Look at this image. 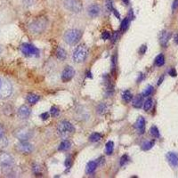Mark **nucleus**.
I'll return each mask as SVG.
<instances>
[{"label": "nucleus", "instance_id": "nucleus-37", "mask_svg": "<svg viewBox=\"0 0 178 178\" xmlns=\"http://www.w3.org/2000/svg\"><path fill=\"white\" fill-rule=\"evenodd\" d=\"M106 7H107V9L110 11V12H112V10H113V5H112V1L111 0H106Z\"/></svg>", "mask_w": 178, "mask_h": 178}, {"label": "nucleus", "instance_id": "nucleus-32", "mask_svg": "<svg viewBox=\"0 0 178 178\" xmlns=\"http://www.w3.org/2000/svg\"><path fill=\"white\" fill-rule=\"evenodd\" d=\"M152 93H153V87L152 86H148L146 88L144 89L142 96H144V97H147V96H151Z\"/></svg>", "mask_w": 178, "mask_h": 178}, {"label": "nucleus", "instance_id": "nucleus-9", "mask_svg": "<svg viewBox=\"0 0 178 178\" xmlns=\"http://www.w3.org/2000/svg\"><path fill=\"white\" fill-rule=\"evenodd\" d=\"M14 164V158L6 151H0V166L3 167H11Z\"/></svg>", "mask_w": 178, "mask_h": 178}, {"label": "nucleus", "instance_id": "nucleus-19", "mask_svg": "<svg viewBox=\"0 0 178 178\" xmlns=\"http://www.w3.org/2000/svg\"><path fill=\"white\" fill-rule=\"evenodd\" d=\"M97 162L96 161H90L88 162V164L87 166V173L88 175H92L96 172V168H97Z\"/></svg>", "mask_w": 178, "mask_h": 178}, {"label": "nucleus", "instance_id": "nucleus-22", "mask_svg": "<svg viewBox=\"0 0 178 178\" xmlns=\"http://www.w3.org/2000/svg\"><path fill=\"white\" fill-rule=\"evenodd\" d=\"M70 145L71 144H70V142L69 140H64V141H62V143L60 144L59 147H58V150L62 151H68L69 149L70 148Z\"/></svg>", "mask_w": 178, "mask_h": 178}, {"label": "nucleus", "instance_id": "nucleus-45", "mask_svg": "<svg viewBox=\"0 0 178 178\" xmlns=\"http://www.w3.org/2000/svg\"><path fill=\"white\" fill-rule=\"evenodd\" d=\"M70 165H71V158H68L66 159V161H65V166H66L67 168H69Z\"/></svg>", "mask_w": 178, "mask_h": 178}, {"label": "nucleus", "instance_id": "nucleus-51", "mask_svg": "<svg viewBox=\"0 0 178 178\" xmlns=\"http://www.w3.org/2000/svg\"><path fill=\"white\" fill-rule=\"evenodd\" d=\"M123 1V3L125 5H128L129 4V0H122Z\"/></svg>", "mask_w": 178, "mask_h": 178}, {"label": "nucleus", "instance_id": "nucleus-46", "mask_svg": "<svg viewBox=\"0 0 178 178\" xmlns=\"http://www.w3.org/2000/svg\"><path fill=\"white\" fill-rule=\"evenodd\" d=\"M112 13L114 14V15L116 16V17H117V18H118V20L120 19V14H119V13H118V12L117 11L115 8H113V10H112Z\"/></svg>", "mask_w": 178, "mask_h": 178}, {"label": "nucleus", "instance_id": "nucleus-29", "mask_svg": "<svg viewBox=\"0 0 178 178\" xmlns=\"http://www.w3.org/2000/svg\"><path fill=\"white\" fill-rule=\"evenodd\" d=\"M150 134L151 136H153L154 138H159L160 137V134H159V130L156 126H152L150 128Z\"/></svg>", "mask_w": 178, "mask_h": 178}, {"label": "nucleus", "instance_id": "nucleus-40", "mask_svg": "<svg viewBox=\"0 0 178 178\" xmlns=\"http://www.w3.org/2000/svg\"><path fill=\"white\" fill-rule=\"evenodd\" d=\"M168 74L171 76V77H176L177 76V72H176V69L171 68L169 69V71H168Z\"/></svg>", "mask_w": 178, "mask_h": 178}, {"label": "nucleus", "instance_id": "nucleus-24", "mask_svg": "<svg viewBox=\"0 0 178 178\" xmlns=\"http://www.w3.org/2000/svg\"><path fill=\"white\" fill-rule=\"evenodd\" d=\"M114 150V143L112 141H109L107 144H105V151L107 155H111L113 153Z\"/></svg>", "mask_w": 178, "mask_h": 178}, {"label": "nucleus", "instance_id": "nucleus-27", "mask_svg": "<svg viewBox=\"0 0 178 178\" xmlns=\"http://www.w3.org/2000/svg\"><path fill=\"white\" fill-rule=\"evenodd\" d=\"M103 138V136L99 133H93L90 136H89V141L92 143H96L99 142L101 139Z\"/></svg>", "mask_w": 178, "mask_h": 178}, {"label": "nucleus", "instance_id": "nucleus-47", "mask_svg": "<svg viewBox=\"0 0 178 178\" xmlns=\"http://www.w3.org/2000/svg\"><path fill=\"white\" fill-rule=\"evenodd\" d=\"M127 18H128V19H129L130 21H132V20L134 19V14H133V10H130V11H129Z\"/></svg>", "mask_w": 178, "mask_h": 178}, {"label": "nucleus", "instance_id": "nucleus-43", "mask_svg": "<svg viewBox=\"0 0 178 178\" xmlns=\"http://www.w3.org/2000/svg\"><path fill=\"white\" fill-rule=\"evenodd\" d=\"M146 50H147V47L144 45V46H142L140 49H139V53L141 54V55H144L145 54V52H146Z\"/></svg>", "mask_w": 178, "mask_h": 178}, {"label": "nucleus", "instance_id": "nucleus-8", "mask_svg": "<svg viewBox=\"0 0 178 178\" xmlns=\"http://www.w3.org/2000/svg\"><path fill=\"white\" fill-rule=\"evenodd\" d=\"M21 53L26 56H37L39 54L38 48H37L31 44H22L21 46Z\"/></svg>", "mask_w": 178, "mask_h": 178}, {"label": "nucleus", "instance_id": "nucleus-16", "mask_svg": "<svg viewBox=\"0 0 178 178\" xmlns=\"http://www.w3.org/2000/svg\"><path fill=\"white\" fill-rule=\"evenodd\" d=\"M17 113H18V116L20 117L21 118L25 119V118H28L29 117L30 113H31V110L27 105H21V107L18 109Z\"/></svg>", "mask_w": 178, "mask_h": 178}, {"label": "nucleus", "instance_id": "nucleus-44", "mask_svg": "<svg viewBox=\"0 0 178 178\" xmlns=\"http://www.w3.org/2000/svg\"><path fill=\"white\" fill-rule=\"evenodd\" d=\"M40 118H41L43 120H47L48 118H49V113H47V112H44V113H42L41 115H40Z\"/></svg>", "mask_w": 178, "mask_h": 178}, {"label": "nucleus", "instance_id": "nucleus-10", "mask_svg": "<svg viewBox=\"0 0 178 178\" xmlns=\"http://www.w3.org/2000/svg\"><path fill=\"white\" fill-rule=\"evenodd\" d=\"M16 149L24 154H29L33 151V146L28 141H20V143L16 145Z\"/></svg>", "mask_w": 178, "mask_h": 178}, {"label": "nucleus", "instance_id": "nucleus-36", "mask_svg": "<svg viewBox=\"0 0 178 178\" xmlns=\"http://www.w3.org/2000/svg\"><path fill=\"white\" fill-rule=\"evenodd\" d=\"M116 65H117V56L114 55L112 58H111V69L112 71H115L116 69Z\"/></svg>", "mask_w": 178, "mask_h": 178}, {"label": "nucleus", "instance_id": "nucleus-14", "mask_svg": "<svg viewBox=\"0 0 178 178\" xmlns=\"http://www.w3.org/2000/svg\"><path fill=\"white\" fill-rule=\"evenodd\" d=\"M101 13V7L97 4H93L91 6H89L87 8V14L89 16H91L92 18H96Z\"/></svg>", "mask_w": 178, "mask_h": 178}, {"label": "nucleus", "instance_id": "nucleus-41", "mask_svg": "<svg viewBox=\"0 0 178 178\" xmlns=\"http://www.w3.org/2000/svg\"><path fill=\"white\" fill-rule=\"evenodd\" d=\"M178 9V0H174L173 2V5H172V10L173 12H175L176 10Z\"/></svg>", "mask_w": 178, "mask_h": 178}, {"label": "nucleus", "instance_id": "nucleus-38", "mask_svg": "<svg viewBox=\"0 0 178 178\" xmlns=\"http://www.w3.org/2000/svg\"><path fill=\"white\" fill-rule=\"evenodd\" d=\"M102 38H103V40H107V39H110V32H108V31H103V34H102Z\"/></svg>", "mask_w": 178, "mask_h": 178}, {"label": "nucleus", "instance_id": "nucleus-26", "mask_svg": "<svg viewBox=\"0 0 178 178\" xmlns=\"http://www.w3.org/2000/svg\"><path fill=\"white\" fill-rule=\"evenodd\" d=\"M107 110H108V106H107L106 103H102L97 106V112H98L99 114H101V115L105 114V113L107 112Z\"/></svg>", "mask_w": 178, "mask_h": 178}, {"label": "nucleus", "instance_id": "nucleus-6", "mask_svg": "<svg viewBox=\"0 0 178 178\" xmlns=\"http://www.w3.org/2000/svg\"><path fill=\"white\" fill-rule=\"evenodd\" d=\"M14 136L20 141H28L33 136V131L28 127H21L14 131Z\"/></svg>", "mask_w": 178, "mask_h": 178}, {"label": "nucleus", "instance_id": "nucleus-34", "mask_svg": "<svg viewBox=\"0 0 178 178\" xmlns=\"http://www.w3.org/2000/svg\"><path fill=\"white\" fill-rule=\"evenodd\" d=\"M50 113L53 117H57L60 114V110L57 107H52L51 110H50Z\"/></svg>", "mask_w": 178, "mask_h": 178}, {"label": "nucleus", "instance_id": "nucleus-17", "mask_svg": "<svg viewBox=\"0 0 178 178\" xmlns=\"http://www.w3.org/2000/svg\"><path fill=\"white\" fill-rule=\"evenodd\" d=\"M144 96L142 95H137L134 98H133V107L136 108V109H140L143 104H144Z\"/></svg>", "mask_w": 178, "mask_h": 178}, {"label": "nucleus", "instance_id": "nucleus-31", "mask_svg": "<svg viewBox=\"0 0 178 178\" xmlns=\"http://www.w3.org/2000/svg\"><path fill=\"white\" fill-rule=\"evenodd\" d=\"M152 105H153V101H152V99H147V100L145 101V103H144V110H146V111L150 110L151 109V107H152Z\"/></svg>", "mask_w": 178, "mask_h": 178}, {"label": "nucleus", "instance_id": "nucleus-50", "mask_svg": "<svg viewBox=\"0 0 178 178\" xmlns=\"http://www.w3.org/2000/svg\"><path fill=\"white\" fill-rule=\"evenodd\" d=\"M174 41L176 44H178V33L175 35V38H174Z\"/></svg>", "mask_w": 178, "mask_h": 178}, {"label": "nucleus", "instance_id": "nucleus-39", "mask_svg": "<svg viewBox=\"0 0 178 178\" xmlns=\"http://www.w3.org/2000/svg\"><path fill=\"white\" fill-rule=\"evenodd\" d=\"M23 3H24L25 7H31L34 5L35 0H23Z\"/></svg>", "mask_w": 178, "mask_h": 178}, {"label": "nucleus", "instance_id": "nucleus-7", "mask_svg": "<svg viewBox=\"0 0 178 178\" xmlns=\"http://www.w3.org/2000/svg\"><path fill=\"white\" fill-rule=\"evenodd\" d=\"M63 6L72 13H79L82 10V5L79 0H63Z\"/></svg>", "mask_w": 178, "mask_h": 178}, {"label": "nucleus", "instance_id": "nucleus-30", "mask_svg": "<svg viewBox=\"0 0 178 178\" xmlns=\"http://www.w3.org/2000/svg\"><path fill=\"white\" fill-rule=\"evenodd\" d=\"M129 22H130V20L127 17V18H125L122 22H121V26H120V30H121V32H125L127 29V28H128V25H129Z\"/></svg>", "mask_w": 178, "mask_h": 178}, {"label": "nucleus", "instance_id": "nucleus-18", "mask_svg": "<svg viewBox=\"0 0 178 178\" xmlns=\"http://www.w3.org/2000/svg\"><path fill=\"white\" fill-rule=\"evenodd\" d=\"M7 144H8V142H7L6 136H5V129L0 125V148L7 147Z\"/></svg>", "mask_w": 178, "mask_h": 178}, {"label": "nucleus", "instance_id": "nucleus-11", "mask_svg": "<svg viewBox=\"0 0 178 178\" xmlns=\"http://www.w3.org/2000/svg\"><path fill=\"white\" fill-rule=\"evenodd\" d=\"M75 75V69L71 66H67L63 69L62 73V80L64 83L69 82V80L72 79V78Z\"/></svg>", "mask_w": 178, "mask_h": 178}, {"label": "nucleus", "instance_id": "nucleus-33", "mask_svg": "<svg viewBox=\"0 0 178 178\" xmlns=\"http://www.w3.org/2000/svg\"><path fill=\"white\" fill-rule=\"evenodd\" d=\"M32 171L35 174V176H41V167L39 165L35 164L32 167Z\"/></svg>", "mask_w": 178, "mask_h": 178}, {"label": "nucleus", "instance_id": "nucleus-25", "mask_svg": "<svg viewBox=\"0 0 178 178\" xmlns=\"http://www.w3.org/2000/svg\"><path fill=\"white\" fill-rule=\"evenodd\" d=\"M155 144V140H151V141H146L144 144H142V149L144 151H149L154 146Z\"/></svg>", "mask_w": 178, "mask_h": 178}, {"label": "nucleus", "instance_id": "nucleus-4", "mask_svg": "<svg viewBox=\"0 0 178 178\" xmlns=\"http://www.w3.org/2000/svg\"><path fill=\"white\" fill-rule=\"evenodd\" d=\"M87 57V48L86 47V46L84 45H80L78 47H77L76 49L73 52V61L77 63H80L86 61Z\"/></svg>", "mask_w": 178, "mask_h": 178}, {"label": "nucleus", "instance_id": "nucleus-5", "mask_svg": "<svg viewBox=\"0 0 178 178\" xmlns=\"http://www.w3.org/2000/svg\"><path fill=\"white\" fill-rule=\"evenodd\" d=\"M57 129L59 135L62 137H66L69 134H73L75 132L74 126L67 120H62L58 124Z\"/></svg>", "mask_w": 178, "mask_h": 178}, {"label": "nucleus", "instance_id": "nucleus-23", "mask_svg": "<svg viewBox=\"0 0 178 178\" xmlns=\"http://www.w3.org/2000/svg\"><path fill=\"white\" fill-rule=\"evenodd\" d=\"M27 101L29 102V103L33 105L39 101V96L35 95V94H29L27 96Z\"/></svg>", "mask_w": 178, "mask_h": 178}, {"label": "nucleus", "instance_id": "nucleus-1", "mask_svg": "<svg viewBox=\"0 0 178 178\" xmlns=\"http://www.w3.org/2000/svg\"><path fill=\"white\" fill-rule=\"evenodd\" d=\"M82 37V32L79 29H69L65 32L64 34V40L69 45H76L78 44V41L81 39Z\"/></svg>", "mask_w": 178, "mask_h": 178}, {"label": "nucleus", "instance_id": "nucleus-21", "mask_svg": "<svg viewBox=\"0 0 178 178\" xmlns=\"http://www.w3.org/2000/svg\"><path fill=\"white\" fill-rule=\"evenodd\" d=\"M155 65L158 67H161L165 64V56L163 54H159L157 55V57L155 58V61H154Z\"/></svg>", "mask_w": 178, "mask_h": 178}, {"label": "nucleus", "instance_id": "nucleus-12", "mask_svg": "<svg viewBox=\"0 0 178 178\" xmlns=\"http://www.w3.org/2000/svg\"><path fill=\"white\" fill-rule=\"evenodd\" d=\"M167 159L169 165L173 167H178V153L176 152H167Z\"/></svg>", "mask_w": 178, "mask_h": 178}, {"label": "nucleus", "instance_id": "nucleus-48", "mask_svg": "<svg viewBox=\"0 0 178 178\" xmlns=\"http://www.w3.org/2000/svg\"><path fill=\"white\" fill-rule=\"evenodd\" d=\"M144 79V75L143 74V73H141V74H140V76H139V78H138V80H137V82L138 83L142 82Z\"/></svg>", "mask_w": 178, "mask_h": 178}, {"label": "nucleus", "instance_id": "nucleus-15", "mask_svg": "<svg viewBox=\"0 0 178 178\" xmlns=\"http://www.w3.org/2000/svg\"><path fill=\"white\" fill-rule=\"evenodd\" d=\"M171 38V32L167 31V30H163L161 33H160V36H159V42H160V45L163 47H166L169 42V39Z\"/></svg>", "mask_w": 178, "mask_h": 178}, {"label": "nucleus", "instance_id": "nucleus-35", "mask_svg": "<svg viewBox=\"0 0 178 178\" xmlns=\"http://www.w3.org/2000/svg\"><path fill=\"white\" fill-rule=\"evenodd\" d=\"M128 156L127 155H123L121 158H120V161H119V165H120V167H123L124 165H126L127 163V161H128Z\"/></svg>", "mask_w": 178, "mask_h": 178}, {"label": "nucleus", "instance_id": "nucleus-28", "mask_svg": "<svg viewBox=\"0 0 178 178\" xmlns=\"http://www.w3.org/2000/svg\"><path fill=\"white\" fill-rule=\"evenodd\" d=\"M122 98L126 103H129L133 99V95L129 90H126L122 95Z\"/></svg>", "mask_w": 178, "mask_h": 178}, {"label": "nucleus", "instance_id": "nucleus-2", "mask_svg": "<svg viewBox=\"0 0 178 178\" xmlns=\"http://www.w3.org/2000/svg\"><path fill=\"white\" fill-rule=\"evenodd\" d=\"M47 25V21L46 18H38L36 21L30 23L29 29L32 33L39 34V33H42L46 29Z\"/></svg>", "mask_w": 178, "mask_h": 178}, {"label": "nucleus", "instance_id": "nucleus-20", "mask_svg": "<svg viewBox=\"0 0 178 178\" xmlns=\"http://www.w3.org/2000/svg\"><path fill=\"white\" fill-rule=\"evenodd\" d=\"M56 56H57V58H58L59 60L63 61V60H65L66 57H67V53H66V51L62 47H58L57 48V50H56Z\"/></svg>", "mask_w": 178, "mask_h": 178}, {"label": "nucleus", "instance_id": "nucleus-3", "mask_svg": "<svg viewBox=\"0 0 178 178\" xmlns=\"http://www.w3.org/2000/svg\"><path fill=\"white\" fill-rule=\"evenodd\" d=\"M13 93V87L8 80L0 78V99L4 100L10 97Z\"/></svg>", "mask_w": 178, "mask_h": 178}, {"label": "nucleus", "instance_id": "nucleus-49", "mask_svg": "<svg viewBox=\"0 0 178 178\" xmlns=\"http://www.w3.org/2000/svg\"><path fill=\"white\" fill-rule=\"evenodd\" d=\"M163 80H164V76L160 77V78L158 79V86H160V85H161V83L163 82Z\"/></svg>", "mask_w": 178, "mask_h": 178}, {"label": "nucleus", "instance_id": "nucleus-42", "mask_svg": "<svg viewBox=\"0 0 178 178\" xmlns=\"http://www.w3.org/2000/svg\"><path fill=\"white\" fill-rule=\"evenodd\" d=\"M118 31L116 32H114V34L112 35V37H111V42L114 44L115 42L118 40Z\"/></svg>", "mask_w": 178, "mask_h": 178}, {"label": "nucleus", "instance_id": "nucleus-52", "mask_svg": "<svg viewBox=\"0 0 178 178\" xmlns=\"http://www.w3.org/2000/svg\"><path fill=\"white\" fill-rule=\"evenodd\" d=\"M0 52H1V48H0Z\"/></svg>", "mask_w": 178, "mask_h": 178}, {"label": "nucleus", "instance_id": "nucleus-13", "mask_svg": "<svg viewBox=\"0 0 178 178\" xmlns=\"http://www.w3.org/2000/svg\"><path fill=\"white\" fill-rule=\"evenodd\" d=\"M145 124H146V122H145V119H144V117H139L137 118L135 127H136L139 135H144L145 133Z\"/></svg>", "mask_w": 178, "mask_h": 178}]
</instances>
